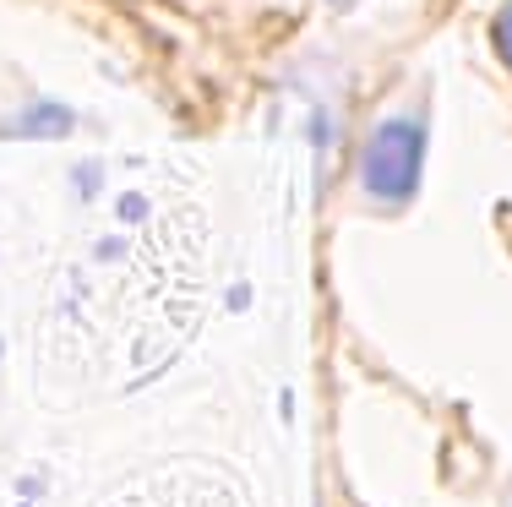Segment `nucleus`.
Segmentation results:
<instances>
[{"mask_svg":"<svg viewBox=\"0 0 512 507\" xmlns=\"http://www.w3.org/2000/svg\"><path fill=\"white\" fill-rule=\"evenodd\" d=\"M425 175V120L420 115H387L360 148V186L382 208H409Z\"/></svg>","mask_w":512,"mask_h":507,"instance_id":"obj_1","label":"nucleus"},{"mask_svg":"<svg viewBox=\"0 0 512 507\" xmlns=\"http://www.w3.org/2000/svg\"><path fill=\"white\" fill-rule=\"evenodd\" d=\"M77 131V115L66 104H33L28 115L0 120V137H71Z\"/></svg>","mask_w":512,"mask_h":507,"instance_id":"obj_2","label":"nucleus"},{"mask_svg":"<svg viewBox=\"0 0 512 507\" xmlns=\"http://www.w3.org/2000/svg\"><path fill=\"white\" fill-rule=\"evenodd\" d=\"M491 44H496V55H502V66L512 71V0L502 11H496V22H491Z\"/></svg>","mask_w":512,"mask_h":507,"instance_id":"obj_3","label":"nucleus"},{"mask_svg":"<svg viewBox=\"0 0 512 507\" xmlns=\"http://www.w3.org/2000/svg\"><path fill=\"white\" fill-rule=\"evenodd\" d=\"M142 219H148V197L126 191V197H120V224H142Z\"/></svg>","mask_w":512,"mask_h":507,"instance_id":"obj_4","label":"nucleus"},{"mask_svg":"<svg viewBox=\"0 0 512 507\" xmlns=\"http://www.w3.org/2000/svg\"><path fill=\"white\" fill-rule=\"evenodd\" d=\"M99 180H104V175H99V164H82L77 175H71V186H77L82 197H93V191H99Z\"/></svg>","mask_w":512,"mask_h":507,"instance_id":"obj_5","label":"nucleus"},{"mask_svg":"<svg viewBox=\"0 0 512 507\" xmlns=\"http://www.w3.org/2000/svg\"><path fill=\"white\" fill-rule=\"evenodd\" d=\"M327 6H333V11H344V6H355V0H327Z\"/></svg>","mask_w":512,"mask_h":507,"instance_id":"obj_6","label":"nucleus"},{"mask_svg":"<svg viewBox=\"0 0 512 507\" xmlns=\"http://www.w3.org/2000/svg\"><path fill=\"white\" fill-rule=\"evenodd\" d=\"M0 355H6V344H0Z\"/></svg>","mask_w":512,"mask_h":507,"instance_id":"obj_7","label":"nucleus"}]
</instances>
